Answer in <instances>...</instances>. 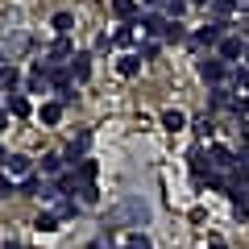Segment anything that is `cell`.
I'll use <instances>...</instances> for the list:
<instances>
[{
	"mask_svg": "<svg viewBox=\"0 0 249 249\" xmlns=\"http://www.w3.org/2000/svg\"><path fill=\"white\" fill-rule=\"evenodd\" d=\"M124 220H137V224H145L150 220V208L142 204V199H124L116 212H108V220H104V229L112 232V229H124Z\"/></svg>",
	"mask_w": 249,
	"mask_h": 249,
	"instance_id": "6da1fadb",
	"label": "cell"
},
{
	"mask_svg": "<svg viewBox=\"0 0 249 249\" xmlns=\"http://www.w3.org/2000/svg\"><path fill=\"white\" fill-rule=\"evenodd\" d=\"M29 50V34H4L0 37V67H13V58Z\"/></svg>",
	"mask_w": 249,
	"mask_h": 249,
	"instance_id": "7a4b0ae2",
	"label": "cell"
},
{
	"mask_svg": "<svg viewBox=\"0 0 249 249\" xmlns=\"http://www.w3.org/2000/svg\"><path fill=\"white\" fill-rule=\"evenodd\" d=\"M224 25H229V21H208V25L196 29V37H191V42H196V46H220L224 37H229V34H224Z\"/></svg>",
	"mask_w": 249,
	"mask_h": 249,
	"instance_id": "3957f363",
	"label": "cell"
},
{
	"mask_svg": "<svg viewBox=\"0 0 249 249\" xmlns=\"http://www.w3.org/2000/svg\"><path fill=\"white\" fill-rule=\"evenodd\" d=\"M208 166L224 175V170H232V166H237V154H232L229 145H208Z\"/></svg>",
	"mask_w": 249,
	"mask_h": 249,
	"instance_id": "277c9868",
	"label": "cell"
},
{
	"mask_svg": "<svg viewBox=\"0 0 249 249\" xmlns=\"http://www.w3.org/2000/svg\"><path fill=\"white\" fill-rule=\"evenodd\" d=\"M224 75H229V67H224L220 58H204V62H199V79H204V83H216V88H220Z\"/></svg>",
	"mask_w": 249,
	"mask_h": 249,
	"instance_id": "5b68a950",
	"label": "cell"
},
{
	"mask_svg": "<svg viewBox=\"0 0 249 249\" xmlns=\"http://www.w3.org/2000/svg\"><path fill=\"white\" fill-rule=\"evenodd\" d=\"M245 50H249V46L241 42V37H224V42H220V54H216V58H220L224 67H229V62H237V58H241Z\"/></svg>",
	"mask_w": 249,
	"mask_h": 249,
	"instance_id": "8992f818",
	"label": "cell"
},
{
	"mask_svg": "<svg viewBox=\"0 0 249 249\" xmlns=\"http://www.w3.org/2000/svg\"><path fill=\"white\" fill-rule=\"evenodd\" d=\"M137 25H142V34H150V37H166V25H170V21L162 17V13H150V17H142Z\"/></svg>",
	"mask_w": 249,
	"mask_h": 249,
	"instance_id": "52a82bcc",
	"label": "cell"
},
{
	"mask_svg": "<svg viewBox=\"0 0 249 249\" xmlns=\"http://www.w3.org/2000/svg\"><path fill=\"white\" fill-rule=\"evenodd\" d=\"M4 170H9V178H34V162H29L25 154H13Z\"/></svg>",
	"mask_w": 249,
	"mask_h": 249,
	"instance_id": "ba28073f",
	"label": "cell"
},
{
	"mask_svg": "<svg viewBox=\"0 0 249 249\" xmlns=\"http://www.w3.org/2000/svg\"><path fill=\"white\" fill-rule=\"evenodd\" d=\"M162 129H166V133H183V129H187V116L178 112V108H166V112H162Z\"/></svg>",
	"mask_w": 249,
	"mask_h": 249,
	"instance_id": "9c48e42d",
	"label": "cell"
},
{
	"mask_svg": "<svg viewBox=\"0 0 249 249\" xmlns=\"http://www.w3.org/2000/svg\"><path fill=\"white\" fill-rule=\"evenodd\" d=\"M71 79H91V54H75L71 58Z\"/></svg>",
	"mask_w": 249,
	"mask_h": 249,
	"instance_id": "30bf717a",
	"label": "cell"
},
{
	"mask_svg": "<svg viewBox=\"0 0 249 249\" xmlns=\"http://www.w3.org/2000/svg\"><path fill=\"white\" fill-rule=\"evenodd\" d=\"M54 216H58V220H75V216H79V204L67 199V196H58L54 199Z\"/></svg>",
	"mask_w": 249,
	"mask_h": 249,
	"instance_id": "8fae6325",
	"label": "cell"
},
{
	"mask_svg": "<svg viewBox=\"0 0 249 249\" xmlns=\"http://www.w3.org/2000/svg\"><path fill=\"white\" fill-rule=\"evenodd\" d=\"M17 83H21L17 62H13V67H0V91H17Z\"/></svg>",
	"mask_w": 249,
	"mask_h": 249,
	"instance_id": "7c38bea8",
	"label": "cell"
},
{
	"mask_svg": "<svg viewBox=\"0 0 249 249\" xmlns=\"http://www.w3.org/2000/svg\"><path fill=\"white\" fill-rule=\"evenodd\" d=\"M112 13H116L121 21L133 25V21H137V0H112Z\"/></svg>",
	"mask_w": 249,
	"mask_h": 249,
	"instance_id": "4fadbf2b",
	"label": "cell"
},
{
	"mask_svg": "<svg viewBox=\"0 0 249 249\" xmlns=\"http://www.w3.org/2000/svg\"><path fill=\"white\" fill-rule=\"evenodd\" d=\"M46 83H50V79H46V62H37L34 71H29V79H25V88H29V91H46Z\"/></svg>",
	"mask_w": 249,
	"mask_h": 249,
	"instance_id": "5bb4252c",
	"label": "cell"
},
{
	"mask_svg": "<svg viewBox=\"0 0 249 249\" xmlns=\"http://www.w3.org/2000/svg\"><path fill=\"white\" fill-rule=\"evenodd\" d=\"M9 116H29V96L25 91H13L9 96Z\"/></svg>",
	"mask_w": 249,
	"mask_h": 249,
	"instance_id": "9a60e30c",
	"label": "cell"
},
{
	"mask_svg": "<svg viewBox=\"0 0 249 249\" xmlns=\"http://www.w3.org/2000/svg\"><path fill=\"white\" fill-rule=\"evenodd\" d=\"M50 25H54V34H58V37H71L75 17H71V13H54V21H50Z\"/></svg>",
	"mask_w": 249,
	"mask_h": 249,
	"instance_id": "2e32d148",
	"label": "cell"
},
{
	"mask_svg": "<svg viewBox=\"0 0 249 249\" xmlns=\"http://www.w3.org/2000/svg\"><path fill=\"white\" fill-rule=\"evenodd\" d=\"M191 124H196V137H199V142H208V137H212L216 133V121H212V116H196V121H191Z\"/></svg>",
	"mask_w": 249,
	"mask_h": 249,
	"instance_id": "e0dca14e",
	"label": "cell"
},
{
	"mask_svg": "<svg viewBox=\"0 0 249 249\" xmlns=\"http://www.w3.org/2000/svg\"><path fill=\"white\" fill-rule=\"evenodd\" d=\"M34 229H37V232H58V229H62V220H58L54 212H42V216L34 220Z\"/></svg>",
	"mask_w": 249,
	"mask_h": 249,
	"instance_id": "ac0fdd59",
	"label": "cell"
},
{
	"mask_svg": "<svg viewBox=\"0 0 249 249\" xmlns=\"http://www.w3.org/2000/svg\"><path fill=\"white\" fill-rule=\"evenodd\" d=\"M187 13V0H162V17L166 21H178Z\"/></svg>",
	"mask_w": 249,
	"mask_h": 249,
	"instance_id": "d6986e66",
	"label": "cell"
},
{
	"mask_svg": "<svg viewBox=\"0 0 249 249\" xmlns=\"http://www.w3.org/2000/svg\"><path fill=\"white\" fill-rule=\"evenodd\" d=\"M96 170H100L96 162H91V158H83V162H79V170H75V178H79V187H88L91 178H96Z\"/></svg>",
	"mask_w": 249,
	"mask_h": 249,
	"instance_id": "ffe728a7",
	"label": "cell"
},
{
	"mask_svg": "<svg viewBox=\"0 0 249 249\" xmlns=\"http://www.w3.org/2000/svg\"><path fill=\"white\" fill-rule=\"evenodd\" d=\"M116 71H121L124 79H133V75L142 71V58H137V54H129V58H121V62H116Z\"/></svg>",
	"mask_w": 249,
	"mask_h": 249,
	"instance_id": "44dd1931",
	"label": "cell"
},
{
	"mask_svg": "<svg viewBox=\"0 0 249 249\" xmlns=\"http://www.w3.org/2000/svg\"><path fill=\"white\" fill-rule=\"evenodd\" d=\"M83 150H88V133H79L71 145H67V158H71V162H83Z\"/></svg>",
	"mask_w": 249,
	"mask_h": 249,
	"instance_id": "7402d4cb",
	"label": "cell"
},
{
	"mask_svg": "<svg viewBox=\"0 0 249 249\" xmlns=\"http://www.w3.org/2000/svg\"><path fill=\"white\" fill-rule=\"evenodd\" d=\"M62 121V104L54 100V104H42V124H58Z\"/></svg>",
	"mask_w": 249,
	"mask_h": 249,
	"instance_id": "603a6c76",
	"label": "cell"
},
{
	"mask_svg": "<svg viewBox=\"0 0 249 249\" xmlns=\"http://www.w3.org/2000/svg\"><path fill=\"white\" fill-rule=\"evenodd\" d=\"M133 37H137V29H133V25H121V29L112 34V42H116V46H133Z\"/></svg>",
	"mask_w": 249,
	"mask_h": 249,
	"instance_id": "cb8c5ba5",
	"label": "cell"
},
{
	"mask_svg": "<svg viewBox=\"0 0 249 249\" xmlns=\"http://www.w3.org/2000/svg\"><path fill=\"white\" fill-rule=\"evenodd\" d=\"M124 249H154V241L145 237V232H129V241H124Z\"/></svg>",
	"mask_w": 249,
	"mask_h": 249,
	"instance_id": "d4e9b609",
	"label": "cell"
},
{
	"mask_svg": "<svg viewBox=\"0 0 249 249\" xmlns=\"http://www.w3.org/2000/svg\"><path fill=\"white\" fill-rule=\"evenodd\" d=\"M62 170V154H46L42 158V175H58Z\"/></svg>",
	"mask_w": 249,
	"mask_h": 249,
	"instance_id": "484cf974",
	"label": "cell"
},
{
	"mask_svg": "<svg viewBox=\"0 0 249 249\" xmlns=\"http://www.w3.org/2000/svg\"><path fill=\"white\" fill-rule=\"evenodd\" d=\"M42 191H46V183H42V178H25V183H21V196H42Z\"/></svg>",
	"mask_w": 249,
	"mask_h": 249,
	"instance_id": "4316f807",
	"label": "cell"
},
{
	"mask_svg": "<svg viewBox=\"0 0 249 249\" xmlns=\"http://www.w3.org/2000/svg\"><path fill=\"white\" fill-rule=\"evenodd\" d=\"M232 9H237V0H212V13H216V17H220V21L229 17Z\"/></svg>",
	"mask_w": 249,
	"mask_h": 249,
	"instance_id": "83f0119b",
	"label": "cell"
},
{
	"mask_svg": "<svg viewBox=\"0 0 249 249\" xmlns=\"http://www.w3.org/2000/svg\"><path fill=\"white\" fill-rule=\"evenodd\" d=\"M183 37H187L183 21H170V25H166V42H183Z\"/></svg>",
	"mask_w": 249,
	"mask_h": 249,
	"instance_id": "f1b7e54d",
	"label": "cell"
},
{
	"mask_svg": "<svg viewBox=\"0 0 249 249\" xmlns=\"http://www.w3.org/2000/svg\"><path fill=\"white\" fill-rule=\"evenodd\" d=\"M79 199H83V204H96V199H100V191H96V183H88V187H79Z\"/></svg>",
	"mask_w": 249,
	"mask_h": 249,
	"instance_id": "f546056e",
	"label": "cell"
},
{
	"mask_svg": "<svg viewBox=\"0 0 249 249\" xmlns=\"http://www.w3.org/2000/svg\"><path fill=\"white\" fill-rule=\"evenodd\" d=\"M13 191H17V187H13V178H9V175H0V199H9Z\"/></svg>",
	"mask_w": 249,
	"mask_h": 249,
	"instance_id": "4dcf8cb0",
	"label": "cell"
},
{
	"mask_svg": "<svg viewBox=\"0 0 249 249\" xmlns=\"http://www.w3.org/2000/svg\"><path fill=\"white\" fill-rule=\"evenodd\" d=\"M154 54H158V42H154V37H150V42H142V54H137V58H154Z\"/></svg>",
	"mask_w": 249,
	"mask_h": 249,
	"instance_id": "1f68e13d",
	"label": "cell"
},
{
	"mask_svg": "<svg viewBox=\"0 0 249 249\" xmlns=\"http://www.w3.org/2000/svg\"><path fill=\"white\" fill-rule=\"evenodd\" d=\"M71 100H75V83L71 88H58V104H71Z\"/></svg>",
	"mask_w": 249,
	"mask_h": 249,
	"instance_id": "d6a6232c",
	"label": "cell"
},
{
	"mask_svg": "<svg viewBox=\"0 0 249 249\" xmlns=\"http://www.w3.org/2000/svg\"><path fill=\"white\" fill-rule=\"evenodd\" d=\"M237 166H241V170H249V145H245V150L237 154Z\"/></svg>",
	"mask_w": 249,
	"mask_h": 249,
	"instance_id": "836d02e7",
	"label": "cell"
},
{
	"mask_svg": "<svg viewBox=\"0 0 249 249\" xmlns=\"http://www.w3.org/2000/svg\"><path fill=\"white\" fill-rule=\"evenodd\" d=\"M9 129V108H0V133Z\"/></svg>",
	"mask_w": 249,
	"mask_h": 249,
	"instance_id": "e575fe53",
	"label": "cell"
},
{
	"mask_svg": "<svg viewBox=\"0 0 249 249\" xmlns=\"http://www.w3.org/2000/svg\"><path fill=\"white\" fill-rule=\"evenodd\" d=\"M9 158H13V154H9V150H4V145H0V170L9 166Z\"/></svg>",
	"mask_w": 249,
	"mask_h": 249,
	"instance_id": "d590c367",
	"label": "cell"
},
{
	"mask_svg": "<svg viewBox=\"0 0 249 249\" xmlns=\"http://www.w3.org/2000/svg\"><path fill=\"white\" fill-rule=\"evenodd\" d=\"M208 249H229V245H224L220 237H212V241H208Z\"/></svg>",
	"mask_w": 249,
	"mask_h": 249,
	"instance_id": "8d00e7d4",
	"label": "cell"
},
{
	"mask_svg": "<svg viewBox=\"0 0 249 249\" xmlns=\"http://www.w3.org/2000/svg\"><path fill=\"white\" fill-rule=\"evenodd\" d=\"M241 137H245V142H249V121H241Z\"/></svg>",
	"mask_w": 249,
	"mask_h": 249,
	"instance_id": "74e56055",
	"label": "cell"
},
{
	"mask_svg": "<svg viewBox=\"0 0 249 249\" xmlns=\"http://www.w3.org/2000/svg\"><path fill=\"white\" fill-rule=\"evenodd\" d=\"M187 4H208V9H212V0H187Z\"/></svg>",
	"mask_w": 249,
	"mask_h": 249,
	"instance_id": "f35d334b",
	"label": "cell"
},
{
	"mask_svg": "<svg viewBox=\"0 0 249 249\" xmlns=\"http://www.w3.org/2000/svg\"><path fill=\"white\" fill-rule=\"evenodd\" d=\"M4 249H21V245H17V241H9V245H4Z\"/></svg>",
	"mask_w": 249,
	"mask_h": 249,
	"instance_id": "ab89813d",
	"label": "cell"
},
{
	"mask_svg": "<svg viewBox=\"0 0 249 249\" xmlns=\"http://www.w3.org/2000/svg\"><path fill=\"white\" fill-rule=\"evenodd\" d=\"M245 199H249V187H245Z\"/></svg>",
	"mask_w": 249,
	"mask_h": 249,
	"instance_id": "60d3db41",
	"label": "cell"
}]
</instances>
